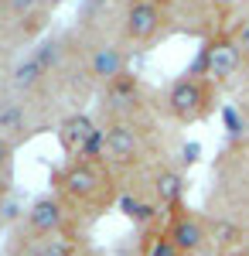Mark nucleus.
<instances>
[{"mask_svg":"<svg viewBox=\"0 0 249 256\" xmlns=\"http://www.w3.org/2000/svg\"><path fill=\"white\" fill-rule=\"evenodd\" d=\"M202 52H205V76H212V79H232L236 68L242 65V52L236 48L232 34L229 38H212Z\"/></svg>","mask_w":249,"mask_h":256,"instance_id":"f03ea898","label":"nucleus"},{"mask_svg":"<svg viewBox=\"0 0 249 256\" xmlns=\"http://www.w3.org/2000/svg\"><path fill=\"white\" fill-rule=\"evenodd\" d=\"M147 256H184V253L174 246V239H171V236H157V239L150 242Z\"/></svg>","mask_w":249,"mask_h":256,"instance_id":"dca6fc26","label":"nucleus"},{"mask_svg":"<svg viewBox=\"0 0 249 256\" xmlns=\"http://www.w3.org/2000/svg\"><path fill=\"white\" fill-rule=\"evenodd\" d=\"M102 7H106V0H82V10L78 14H82V20H92Z\"/></svg>","mask_w":249,"mask_h":256,"instance_id":"6ab92c4d","label":"nucleus"},{"mask_svg":"<svg viewBox=\"0 0 249 256\" xmlns=\"http://www.w3.org/2000/svg\"><path fill=\"white\" fill-rule=\"evenodd\" d=\"M226 126H229V137H232V140H236L239 134H242V120H239V113H236L232 106L226 110Z\"/></svg>","mask_w":249,"mask_h":256,"instance_id":"a211bd4d","label":"nucleus"},{"mask_svg":"<svg viewBox=\"0 0 249 256\" xmlns=\"http://www.w3.org/2000/svg\"><path fill=\"white\" fill-rule=\"evenodd\" d=\"M168 236L174 239V246L181 250V253L188 256V253H202L205 250V242H208V229H205V222L198 216H178L171 222V232Z\"/></svg>","mask_w":249,"mask_h":256,"instance_id":"20e7f679","label":"nucleus"},{"mask_svg":"<svg viewBox=\"0 0 249 256\" xmlns=\"http://www.w3.org/2000/svg\"><path fill=\"white\" fill-rule=\"evenodd\" d=\"M106 154L116 160V164H126V160H134L140 154V137H136L134 126H126V123H116L106 130Z\"/></svg>","mask_w":249,"mask_h":256,"instance_id":"423d86ee","label":"nucleus"},{"mask_svg":"<svg viewBox=\"0 0 249 256\" xmlns=\"http://www.w3.org/2000/svg\"><path fill=\"white\" fill-rule=\"evenodd\" d=\"M7 4H10L14 14H31V10L38 7V0H7Z\"/></svg>","mask_w":249,"mask_h":256,"instance_id":"aec40b11","label":"nucleus"},{"mask_svg":"<svg viewBox=\"0 0 249 256\" xmlns=\"http://www.w3.org/2000/svg\"><path fill=\"white\" fill-rule=\"evenodd\" d=\"M48 4H62V0H48Z\"/></svg>","mask_w":249,"mask_h":256,"instance_id":"5701e85b","label":"nucleus"},{"mask_svg":"<svg viewBox=\"0 0 249 256\" xmlns=\"http://www.w3.org/2000/svg\"><path fill=\"white\" fill-rule=\"evenodd\" d=\"M96 134V126H92V120L76 113V116L62 120V126H58V140H62V147L68 150V154H78L82 158V150H86V144L92 140Z\"/></svg>","mask_w":249,"mask_h":256,"instance_id":"0eeeda50","label":"nucleus"},{"mask_svg":"<svg viewBox=\"0 0 249 256\" xmlns=\"http://www.w3.org/2000/svg\"><path fill=\"white\" fill-rule=\"evenodd\" d=\"M168 110H171V116L181 120V123L202 120L212 110V92H208V86H205V79H198V76L178 79L171 89H168Z\"/></svg>","mask_w":249,"mask_h":256,"instance_id":"f257e3e1","label":"nucleus"},{"mask_svg":"<svg viewBox=\"0 0 249 256\" xmlns=\"http://www.w3.org/2000/svg\"><path fill=\"white\" fill-rule=\"evenodd\" d=\"M120 208H123L126 218H134L136 226H147V222L157 216V205H154V202H144V198H134V195L120 198Z\"/></svg>","mask_w":249,"mask_h":256,"instance_id":"ddd939ff","label":"nucleus"},{"mask_svg":"<svg viewBox=\"0 0 249 256\" xmlns=\"http://www.w3.org/2000/svg\"><path fill=\"white\" fill-rule=\"evenodd\" d=\"M62 184H65L72 195L89 198V195H96V188H99V174H96V168H92L89 160H78V164H72V168L62 174Z\"/></svg>","mask_w":249,"mask_h":256,"instance_id":"1a4fd4ad","label":"nucleus"},{"mask_svg":"<svg viewBox=\"0 0 249 256\" xmlns=\"http://www.w3.org/2000/svg\"><path fill=\"white\" fill-rule=\"evenodd\" d=\"M160 28V7L154 0H130L126 7V38L150 41Z\"/></svg>","mask_w":249,"mask_h":256,"instance_id":"7ed1b4c3","label":"nucleus"},{"mask_svg":"<svg viewBox=\"0 0 249 256\" xmlns=\"http://www.w3.org/2000/svg\"><path fill=\"white\" fill-rule=\"evenodd\" d=\"M24 130H28V113H24V106L14 102V99L0 102V137L7 140V144H14L18 137H24Z\"/></svg>","mask_w":249,"mask_h":256,"instance_id":"9d476101","label":"nucleus"},{"mask_svg":"<svg viewBox=\"0 0 249 256\" xmlns=\"http://www.w3.org/2000/svg\"><path fill=\"white\" fill-rule=\"evenodd\" d=\"M89 68H92L96 79L116 82L123 76V68H126V55H123L116 44H99L96 52H92V58H89Z\"/></svg>","mask_w":249,"mask_h":256,"instance_id":"6e6552de","label":"nucleus"},{"mask_svg":"<svg viewBox=\"0 0 249 256\" xmlns=\"http://www.w3.org/2000/svg\"><path fill=\"white\" fill-rule=\"evenodd\" d=\"M65 222V212L55 198H38L31 208H28V226L38 232V236H55Z\"/></svg>","mask_w":249,"mask_h":256,"instance_id":"39448f33","label":"nucleus"},{"mask_svg":"<svg viewBox=\"0 0 249 256\" xmlns=\"http://www.w3.org/2000/svg\"><path fill=\"white\" fill-rule=\"evenodd\" d=\"M34 256H72V246H68L65 239H58V236H48V239H41V246L34 250Z\"/></svg>","mask_w":249,"mask_h":256,"instance_id":"2eb2a0df","label":"nucleus"},{"mask_svg":"<svg viewBox=\"0 0 249 256\" xmlns=\"http://www.w3.org/2000/svg\"><path fill=\"white\" fill-rule=\"evenodd\" d=\"M154 195L160 205H178L181 195H184V178L181 171H174V168H160L157 178H154Z\"/></svg>","mask_w":249,"mask_h":256,"instance_id":"9b49d317","label":"nucleus"},{"mask_svg":"<svg viewBox=\"0 0 249 256\" xmlns=\"http://www.w3.org/2000/svg\"><path fill=\"white\" fill-rule=\"evenodd\" d=\"M34 62L44 68V76H48L52 68H58V65H62V44H58L55 38H44L38 48H34Z\"/></svg>","mask_w":249,"mask_h":256,"instance_id":"4468645a","label":"nucleus"},{"mask_svg":"<svg viewBox=\"0 0 249 256\" xmlns=\"http://www.w3.org/2000/svg\"><path fill=\"white\" fill-rule=\"evenodd\" d=\"M41 79H44V68L34 62V55H28L24 62H18L14 72H10V86H14L18 92H31V89H38Z\"/></svg>","mask_w":249,"mask_h":256,"instance_id":"f8f14e48","label":"nucleus"},{"mask_svg":"<svg viewBox=\"0 0 249 256\" xmlns=\"http://www.w3.org/2000/svg\"><path fill=\"white\" fill-rule=\"evenodd\" d=\"M232 41H236V48L242 52V58H249V18H242L236 24V31H232Z\"/></svg>","mask_w":249,"mask_h":256,"instance_id":"f3484780","label":"nucleus"},{"mask_svg":"<svg viewBox=\"0 0 249 256\" xmlns=\"http://www.w3.org/2000/svg\"><path fill=\"white\" fill-rule=\"evenodd\" d=\"M7 160H10V144L0 137V168H7Z\"/></svg>","mask_w":249,"mask_h":256,"instance_id":"4be33fe9","label":"nucleus"},{"mask_svg":"<svg viewBox=\"0 0 249 256\" xmlns=\"http://www.w3.org/2000/svg\"><path fill=\"white\" fill-rule=\"evenodd\" d=\"M198 154H202V147H198V144H184V147H181V160H184V164H194Z\"/></svg>","mask_w":249,"mask_h":256,"instance_id":"412c9836","label":"nucleus"}]
</instances>
